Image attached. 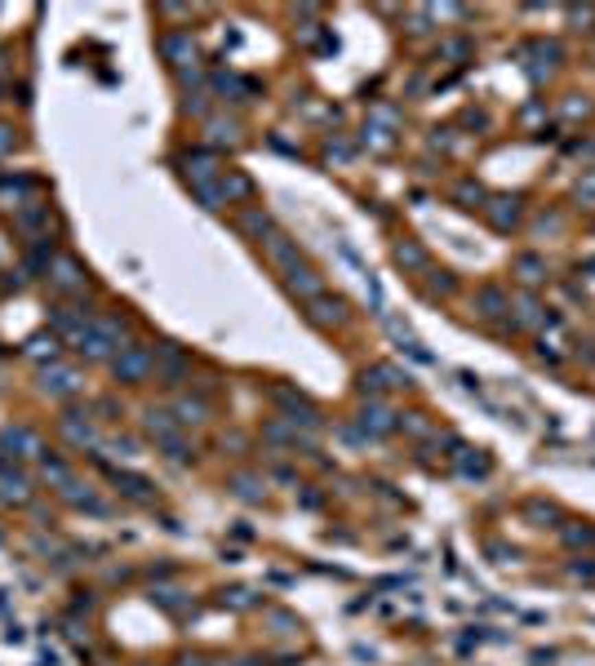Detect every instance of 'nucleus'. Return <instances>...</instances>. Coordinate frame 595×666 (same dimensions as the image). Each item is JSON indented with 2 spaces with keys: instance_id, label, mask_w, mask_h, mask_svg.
Listing matches in <instances>:
<instances>
[{
  "instance_id": "nucleus-1",
  "label": "nucleus",
  "mask_w": 595,
  "mask_h": 666,
  "mask_svg": "<svg viewBox=\"0 0 595 666\" xmlns=\"http://www.w3.org/2000/svg\"><path fill=\"white\" fill-rule=\"evenodd\" d=\"M151 364H156V355H151L147 346H129V351L116 360V378L120 382H138V378H147Z\"/></svg>"
},
{
  "instance_id": "nucleus-2",
  "label": "nucleus",
  "mask_w": 595,
  "mask_h": 666,
  "mask_svg": "<svg viewBox=\"0 0 595 666\" xmlns=\"http://www.w3.org/2000/svg\"><path fill=\"white\" fill-rule=\"evenodd\" d=\"M45 391L49 396H75L80 391V378L71 369H45Z\"/></svg>"
},
{
  "instance_id": "nucleus-3",
  "label": "nucleus",
  "mask_w": 595,
  "mask_h": 666,
  "mask_svg": "<svg viewBox=\"0 0 595 666\" xmlns=\"http://www.w3.org/2000/svg\"><path fill=\"white\" fill-rule=\"evenodd\" d=\"M54 285H58V289H67V294H75V289H84V276H80V267H75V262H58V276H54Z\"/></svg>"
},
{
  "instance_id": "nucleus-4",
  "label": "nucleus",
  "mask_w": 595,
  "mask_h": 666,
  "mask_svg": "<svg viewBox=\"0 0 595 666\" xmlns=\"http://www.w3.org/2000/svg\"><path fill=\"white\" fill-rule=\"evenodd\" d=\"M0 449H27V453H36V436L32 431H5V436H0Z\"/></svg>"
},
{
  "instance_id": "nucleus-5",
  "label": "nucleus",
  "mask_w": 595,
  "mask_h": 666,
  "mask_svg": "<svg viewBox=\"0 0 595 666\" xmlns=\"http://www.w3.org/2000/svg\"><path fill=\"white\" fill-rule=\"evenodd\" d=\"M289 289H294V294H298V289H302V294H320V280L311 276V271L294 267V271H289Z\"/></svg>"
},
{
  "instance_id": "nucleus-6",
  "label": "nucleus",
  "mask_w": 595,
  "mask_h": 666,
  "mask_svg": "<svg viewBox=\"0 0 595 666\" xmlns=\"http://www.w3.org/2000/svg\"><path fill=\"white\" fill-rule=\"evenodd\" d=\"M311 320L316 324H329V320H342V302H316V311H311Z\"/></svg>"
},
{
  "instance_id": "nucleus-7",
  "label": "nucleus",
  "mask_w": 595,
  "mask_h": 666,
  "mask_svg": "<svg viewBox=\"0 0 595 666\" xmlns=\"http://www.w3.org/2000/svg\"><path fill=\"white\" fill-rule=\"evenodd\" d=\"M116 484H120V489L129 493V498H143V502L151 498V493H147L151 484H147V480H138V475H116Z\"/></svg>"
},
{
  "instance_id": "nucleus-8",
  "label": "nucleus",
  "mask_w": 595,
  "mask_h": 666,
  "mask_svg": "<svg viewBox=\"0 0 595 666\" xmlns=\"http://www.w3.org/2000/svg\"><path fill=\"white\" fill-rule=\"evenodd\" d=\"M178 414H183V422H200V418H205V405H191V400H183V405H178Z\"/></svg>"
},
{
  "instance_id": "nucleus-9",
  "label": "nucleus",
  "mask_w": 595,
  "mask_h": 666,
  "mask_svg": "<svg viewBox=\"0 0 595 666\" xmlns=\"http://www.w3.org/2000/svg\"><path fill=\"white\" fill-rule=\"evenodd\" d=\"M67 436L75 440V444H89V440H93V436H89V427H80V422H67Z\"/></svg>"
},
{
  "instance_id": "nucleus-10",
  "label": "nucleus",
  "mask_w": 595,
  "mask_h": 666,
  "mask_svg": "<svg viewBox=\"0 0 595 666\" xmlns=\"http://www.w3.org/2000/svg\"><path fill=\"white\" fill-rule=\"evenodd\" d=\"M395 258H400V262H409V267H418V262H422V253L413 249V245H400V253H395Z\"/></svg>"
},
{
  "instance_id": "nucleus-11",
  "label": "nucleus",
  "mask_w": 595,
  "mask_h": 666,
  "mask_svg": "<svg viewBox=\"0 0 595 666\" xmlns=\"http://www.w3.org/2000/svg\"><path fill=\"white\" fill-rule=\"evenodd\" d=\"M9 143H14V134H9V129H0V152H5Z\"/></svg>"
}]
</instances>
